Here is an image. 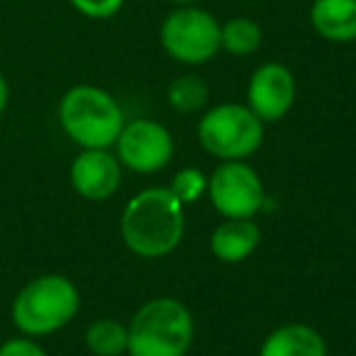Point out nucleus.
Masks as SVG:
<instances>
[{"instance_id": "f257e3e1", "label": "nucleus", "mask_w": 356, "mask_h": 356, "mask_svg": "<svg viewBox=\"0 0 356 356\" xmlns=\"http://www.w3.org/2000/svg\"><path fill=\"white\" fill-rule=\"evenodd\" d=\"M186 232L184 203L171 188L139 191L122 210L120 234L124 247L142 259H161L181 244Z\"/></svg>"}, {"instance_id": "39448f33", "label": "nucleus", "mask_w": 356, "mask_h": 356, "mask_svg": "<svg viewBox=\"0 0 356 356\" xmlns=\"http://www.w3.org/2000/svg\"><path fill=\"white\" fill-rule=\"evenodd\" d=\"M198 139L220 161H244L264 144V122L249 105L222 103L205 110L198 122Z\"/></svg>"}, {"instance_id": "aec40b11", "label": "nucleus", "mask_w": 356, "mask_h": 356, "mask_svg": "<svg viewBox=\"0 0 356 356\" xmlns=\"http://www.w3.org/2000/svg\"><path fill=\"white\" fill-rule=\"evenodd\" d=\"M8 100H10V86H8V79L3 76V71H0V115L6 113Z\"/></svg>"}, {"instance_id": "6e6552de", "label": "nucleus", "mask_w": 356, "mask_h": 356, "mask_svg": "<svg viewBox=\"0 0 356 356\" xmlns=\"http://www.w3.org/2000/svg\"><path fill=\"white\" fill-rule=\"evenodd\" d=\"M113 147L120 163L134 173H156L173 159V137L156 120L124 122Z\"/></svg>"}, {"instance_id": "412c9836", "label": "nucleus", "mask_w": 356, "mask_h": 356, "mask_svg": "<svg viewBox=\"0 0 356 356\" xmlns=\"http://www.w3.org/2000/svg\"><path fill=\"white\" fill-rule=\"evenodd\" d=\"M168 3H173V6H198L200 0H168Z\"/></svg>"}, {"instance_id": "f8f14e48", "label": "nucleus", "mask_w": 356, "mask_h": 356, "mask_svg": "<svg viewBox=\"0 0 356 356\" xmlns=\"http://www.w3.org/2000/svg\"><path fill=\"white\" fill-rule=\"evenodd\" d=\"M261 229L254 220H225L210 234V252L222 264H239L257 252Z\"/></svg>"}, {"instance_id": "dca6fc26", "label": "nucleus", "mask_w": 356, "mask_h": 356, "mask_svg": "<svg viewBox=\"0 0 356 356\" xmlns=\"http://www.w3.org/2000/svg\"><path fill=\"white\" fill-rule=\"evenodd\" d=\"M168 105L178 113H200L210 100V88L205 79L195 74H184L171 81L166 90Z\"/></svg>"}, {"instance_id": "ddd939ff", "label": "nucleus", "mask_w": 356, "mask_h": 356, "mask_svg": "<svg viewBox=\"0 0 356 356\" xmlns=\"http://www.w3.org/2000/svg\"><path fill=\"white\" fill-rule=\"evenodd\" d=\"M259 356H327V341L315 327L291 322L261 341Z\"/></svg>"}, {"instance_id": "f03ea898", "label": "nucleus", "mask_w": 356, "mask_h": 356, "mask_svg": "<svg viewBox=\"0 0 356 356\" xmlns=\"http://www.w3.org/2000/svg\"><path fill=\"white\" fill-rule=\"evenodd\" d=\"M81 307V293L69 276L44 273L15 296L10 320L25 337H47L64 330Z\"/></svg>"}, {"instance_id": "a211bd4d", "label": "nucleus", "mask_w": 356, "mask_h": 356, "mask_svg": "<svg viewBox=\"0 0 356 356\" xmlns=\"http://www.w3.org/2000/svg\"><path fill=\"white\" fill-rule=\"evenodd\" d=\"M69 6L88 20H110L122 10L124 0H69Z\"/></svg>"}, {"instance_id": "423d86ee", "label": "nucleus", "mask_w": 356, "mask_h": 356, "mask_svg": "<svg viewBox=\"0 0 356 356\" xmlns=\"http://www.w3.org/2000/svg\"><path fill=\"white\" fill-rule=\"evenodd\" d=\"M161 47L173 61L186 66L208 64L220 54V22L198 6H178L161 22Z\"/></svg>"}, {"instance_id": "4468645a", "label": "nucleus", "mask_w": 356, "mask_h": 356, "mask_svg": "<svg viewBox=\"0 0 356 356\" xmlns=\"http://www.w3.org/2000/svg\"><path fill=\"white\" fill-rule=\"evenodd\" d=\"M264 30L252 17H229L220 25V47L232 56H249L261 47Z\"/></svg>"}, {"instance_id": "6ab92c4d", "label": "nucleus", "mask_w": 356, "mask_h": 356, "mask_svg": "<svg viewBox=\"0 0 356 356\" xmlns=\"http://www.w3.org/2000/svg\"><path fill=\"white\" fill-rule=\"evenodd\" d=\"M0 356H49L44 346L37 344L35 337H13L0 344Z\"/></svg>"}, {"instance_id": "f3484780", "label": "nucleus", "mask_w": 356, "mask_h": 356, "mask_svg": "<svg viewBox=\"0 0 356 356\" xmlns=\"http://www.w3.org/2000/svg\"><path fill=\"white\" fill-rule=\"evenodd\" d=\"M171 193L184 205L200 200V195L208 193V176L200 168H181L171 181Z\"/></svg>"}, {"instance_id": "20e7f679", "label": "nucleus", "mask_w": 356, "mask_h": 356, "mask_svg": "<svg viewBox=\"0 0 356 356\" xmlns=\"http://www.w3.org/2000/svg\"><path fill=\"white\" fill-rule=\"evenodd\" d=\"M59 124L81 149H110L124 127V113L108 90L83 83L64 93Z\"/></svg>"}, {"instance_id": "1a4fd4ad", "label": "nucleus", "mask_w": 356, "mask_h": 356, "mask_svg": "<svg viewBox=\"0 0 356 356\" xmlns=\"http://www.w3.org/2000/svg\"><path fill=\"white\" fill-rule=\"evenodd\" d=\"M296 76L286 64L278 61H266L259 66L247 86V105L264 124L286 118L296 103Z\"/></svg>"}, {"instance_id": "0eeeda50", "label": "nucleus", "mask_w": 356, "mask_h": 356, "mask_svg": "<svg viewBox=\"0 0 356 356\" xmlns=\"http://www.w3.org/2000/svg\"><path fill=\"white\" fill-rule=\"evenodd\" d=\"M213 208L225 220H254L266 203L261 176L244 161H222L208 178Z\"/></svg>"}, {"instance_id": "2eb2a0df", "label": "nucleus", "mask_w": 356, "mask_h": 356, "mask_svg": "<svg viewBox=\"0 0 356 356\" xmlns=\"http://www.w3.org/2000/svg\"><path fill=\"white\" fill-rule=\"evenodd\" d=\"M86 346L93 356H122L127 354V325L113 317L95 320L86 330Z\"/></svg>"}, {"instance_id": "9d476101", "label": "nucleus", "mask_w": 356, "mask_h": 356, "mask_svg": "<svg viewBox=\"0 0 356 356\" xmlns=\"http://www.w3.org/2000/svg\"><path fill=\"white\" fill-rule=\"evenodd\" d=\"M74 191L90 203H100L118 193L122 184V163L108 149H83L69 168Z\"/></svg>"}, {"instance_id": "9b49d317", "label": "nucleus", "mask_w": 356, "mask_h": 356, "mask_svg": "<svg viewBox=\"0 0 356 356\" xmlns=\"http://www.w3.org/2000/svg\"><path fill=\"white\" fill-rule=\"evenodd\" d=\"M310 27L334 44L356 42V0H312Z\"/></svg>"}, {"instance_id": "7ed1b4c3", "label": "nucleus", "mask_w": 356, "mask_h": 356, "mask_svg": "<svg viewBox=\"0 0 356 356\" xmlns=\"http://www.w3.org/2000/svg\"><path fill=\"white\" fill-rule=\"evenodd\" d=\"M193 315L176 298L144 302L127 325L129 356H186L193 344Z\"/></svg>"}]
</instances>
